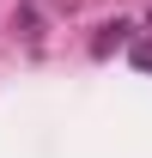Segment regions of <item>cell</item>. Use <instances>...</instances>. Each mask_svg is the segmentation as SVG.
Returning <instances> with one entry per match:
<instances>
[{
  "instance_id": "obj_1",
  "label": "cell",
  "mask_w": 152,
  "mask_h": 158,
  "mask_svg": "<svg viewBox=\"0 0 152 158\" xmlns=\"http://www.w3.org/2000/svg\"><path fill=\"white\" fill-rule=\"evenodd\" d=\"M128 31H134V24H128V19H116V24H103V37H97V43H91V49H97V55H110L116 43H128Z\"/></svg>"
},
{
  "instance_id": "obj_2",
  "label": "cell",
  "mask_w": 152,
  "mask_h": 158,
  "mask_svg": "<svg viewBox=\"0 0 152 158\" xmlns=\"http://www.w3.org/2000/svg\"><path fill=\"white\" fill-rule=\"evenodd\" d=\"M134 67H152V43H140V49H134Z\"/></svg>"
}]
</instances>
